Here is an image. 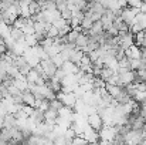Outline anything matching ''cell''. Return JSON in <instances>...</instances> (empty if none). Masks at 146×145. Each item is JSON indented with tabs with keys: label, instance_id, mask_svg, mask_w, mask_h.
I'll use <instances>...</instances> for the list:
<instances>
[{
	"label": "cell",
	"instance_id": "6da1fadb",
	"mask_svg": "<svg viewBox=\"0 0 146 145\" xmlns=\"http://www.w3.org/2000/svg\"><path fill=\"white\" fill-rule=\"evenodd\" d=\"M87 124H88L91 128H94L95 131H98V132L105 127L104 118H102L98 112H92V114H90V115H88V118H87Z\"/></svg>",
	"mask_w": 146,
	"mask_h": 145
}]
</instances>
